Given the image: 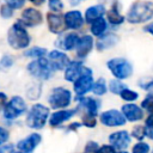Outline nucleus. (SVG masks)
<instances>
[{"label": "nucleus", "instance_id": "nucleus-1", "mask_svg": "<svg viewBox=\"0 0 153 153\" xmlns=\"http://www.w3.org/2000/svg\"><path fill=\"white\" fill-rule=\"evenodd\" d=\"M153 17V4L151 1H136L130 7L127 19L129 23H143Z\"/></svg>", "mask_w": 153, "mask_h": 153}, {"label": "nucleus", "instance_id": "nucleus-2", "mask_svg": "<svg viewBox=\"0 0 153 153\" xmlns=\"http://www.w3.org/2000/svg\"><path fill=\"white\" fill-rule=\"evenodd\" d=\"M8 44L14 49L26 48L30 43V36L27 35L24 25L20 22H17L8 31L7 35Z\"/></svg>", "mask_w": 153, "mask_h": 153}, {"label": "nucleus", "instance_id": "nucleus-3", "mask_svg": "<svg viewBox=\"0 0 153 153\" xmlns=\"http://www.w3.org/2000/svg\"><path fill=\"white\" fill-rule=\"evenodd\" d=\"M49 116V109L42 104H35L29 111L26 124L33 129H41L45 124Z\"/></svg>", "mask_w": 153, "mask_h": 153}, {"label": "nucleus", "instance_id": "nucleus-4", "mask_svg": "<svg viewBox=\"0 0 153 153\" xmlns=\"http://www.w3.org/2000/svg\"><path fill=\"white\" fill-rule=\"evenodd\" d=\"M27 71L35 78H38V79H42V80H47V79H49L51 76L54 68L50 65L49 60L43 59V57H38V60L32 61L31 63H29Z\"/></svg>", "mask_w": 153, "mask_h": 153}, {"label": "nucleus", "instance_id": "nucleus-5", "mask_svg": "<svg viewBox=\"0 0 153 153\" xmlns=\"http://www.w3.org/2000/svg\"><path fill=\"white\" fill-rule=\"evenodd\" d=\"M108 68L117 79H127L133 73L131 65L122 57H116L108 61Z\"/></svg>", "mask_w": 153, "mask_h": 153}, {"label": "nucleus", "instance_id": "nucleus-6", "mask_svg": "<svg viewBox=\"0 0 153 153\" xmlns=\"http://www.w3.org/2000/svg\"><path fill=\"white\" fill-rule=\"evenodd\" d=\"M71 92L67 88L63 87H56L53 90V92L49 96V104L51 108L57 109V108H65L69 105L71 103Z\"/></svg>", "mask_w": 153, "mask_h": 153}, {"label": "nucleus", "instance_id": "nucleus-7", "mask_svg": "<svg viewBox=\"0 0 153 153\" xmlns=\"http://www.w3.org/2000/svg\"><path fill=\"white\" fill-rule=\"evenodd\" d=\"M25 110H26V105H25L24 99L19 96H16L6 104L4 109V116L8 120H13L20 116Z\"/></svg>", "mask_w": 153, "mask_h": 153}, {"label": "nucleus", "instance_id": "nucleus-8", "mask_svg": "<svg viewBox=\"0 0 153 153\" xmlns=\"http://www.w3.org/2000/svg\"><path fill=\"white\" fill-rule=\"evenodd\" d=\"M93 86V79H92V72L90 68L84 67L82 73L79 75V78L75 80L74 84V91L78 96H82L86 92H88Z\"/></svg>", "mask_w": 153, "mask_h": 153}, {"label": "nucleus", "instance_id": "nucleus-9", "mask_svg": "<svg viewBox=\"0 0 153 153\" xmlns=\"http://www.w3.org/2000/svg\"><path fill=\"white\" fill-rule=\"evenodd\" d=\"M100 122L108 127H118L126 123V117L117 110H108L100 115Z\"/></svg>", "mask_w": 153, "mask_h": 153}, {"label": "nucleus", "instance_id": "nucleus-10", "mask_svg": "<svg viewBox=\"0 0 153 153\" xmlns=\"http://www.w3.org/2000/svg\"><path fill=\"white\" fill-rule=\"evenodd\" d=\"M49 62L54 69H65L68 66L69 60L66 54L59 50H53L49 53Z\"/></svg>", "mask_w": 153, "mask_h": 153}, {"label": "nucleus", "instance_id": "nucleus-11", "mask_svg": "<svg viewBox=\"0 0 153 153\" xmlns=\"http://www.w3.org/2000/svg\"><path fill=\"white\" fill-rule=\"evenodd\" d=\"M22 22L27 26H35L42 23V14L36 8H26L22 13Z\"/></svg>", "mask_w": 153, "mask_h": 153}, {"label": "nucleus", "instance_id": "nucleus-12", "mask_svg": "<svg viewBox=\"0 0 153 153\" xmlns=\"http://www.w3.org/2000/svg\"><path fill=\"white\" fill-rule=\"evenodd\" d=\"M47 20H48L49 30L54 33H61L67 27L66 23H65V18H62L60 14L48 13L47 14Z\"/></svg>", "mask_w": 153, "mask_h": 153}, {"label": "nucleus", "instance_id": "nucleus-13", "mask_svg": "<svg viewBox=\"0 0 153 153\" xmlns=\"http://www.w3.org/2000/svg\"><path fill=\"white\" fill-rule=\"evenodd\" d=\"M110 142L112 143L114 147L116 148H120V149H123V148H127L130 143V137H129V134L126 131V130H120V131H116V133H112L109 137Z\"/></svg>", "mask_w": 153, "mask_h": 153}, {"label": "nucleus", "instance_id": "nucleus-14", "mask_svg": "<svg viewBox=\"0 0 153 153\" xmlns=\"http://www.w3.org/2000/svg\"><path fill=\"white\" fill-rule=\"evenodd\" d=\"M41 142V135L39 134H31L30 136H27L24 140H20L17 145L18 149H20L22 152L25 153H30L35 149V147Z\"/></svg>", "mask_w": 153, "mask_h": 153}, {"label": "nucleus", "instance_id": "nucleus-15", "mask_svg": "<svg viewBox=\"0 0 153 153\" xmlns=\"http://www.w3.org/2000/svg\"><path fill=\"white\" fill-rule=\"evenodd\" d=\"M82 69H84V66L81 62H79V61L69 62L68 66L66 67L65 79L68 81H75L79 78V75L82 73Z\"/></svg>", "mask_w": 153, "mask_h": 153}, {"label": "nucleus", "instance_id": "nucleus-16", "mask_svg": "<svg viewBox=\"0 0 153 153\" xmlns=\"http://www.w3.org/2000/svg\"><path fill=\"white\" fill-rule=\"evenodd\" d=\"M63 18H65L66 26L69 29H79L84 23L82 16L79 11H69L65 14Z\"/></svg>", "mask_w": 153, "mask_h": 153}, {"label": "nucleus", "instance_id": "nucleus-17", "mask_svg": "<svg viewBox=\"0 0 153 153\" xmlns=\"http://www.w3.org/2000/svg\"><path fill=\"white\" fill-rule=\"evenodd\" d=\"M122 112L124 115V117L131 122H135V121H139L142 118V110L135 105V104H126L122 106Z\"/></svg>", "mask_w": 153, "mask_h": 153}, {"label": "nucleus", "instance_id": "nucleus-18", "mask_svg": "<svg viewBox=\"0 0 153 153\" xmlns=\"http://www.w3.org/2000/svg\"><path fill=\"white\" fill-rule=\"evenodd\" d=\"M93 45V39L91 36L86 35L82 36L81 38H79V42L76 44V55L79 57H85L92 49Z\"/></svg>", "mask_w": 153, "mask_h": 153}, {"label": "nucleus", "instance_id": "nucleus-19", "mask_svg": "<svg viewBox=\"0 0 153 153\" xmlns=\"http://www.w3.org/2000/svg\"><path fill=\"white\" fill-rule=\"evenodd\" d=\"M75 112H76V110H61V111L54 112V114L50 116L49 123H50L51 127L60 126L61 123H63L65 121H67V120H69L72 116H74Z\"/></svg>", "mask_w": 153, "mask_h": 153}, {"label": "nucleus", "instance_id": "nucleus-20", "mask_svg": "<svg viewBox=\"0 0 153 153\" xmlns=\"http://www.w3.org/2000/svg\"><path fill=\"white\" fill-rule=\"evenodd\" d=\"M78 42H79L78 35L72 32V33H67L66 36H63V37L59 41V43H56V44H59L61 48H63V49H66V50H72L73 48L76 47Z\"/></svg>", "mask_w": 153, "mask_h": 153}, {"label": "nucleus", "instance_id": "nucleus-21", "mask_svg": "<svg viewBox=\"0 0 153 153\" xmlns=\"http://www.w3.org/2000/svg\"><path fill=\"white\" fill-rule=\"evenodd\" d=\"M105 12V8L103 5H96V6H92L90 8L86 10V13H85V19L87 23H92L94 22L97 18L102 17Z\"/></svg>", "mask_w": 153, "mask_h": 153}, {"label": "nucleus", "instance_id": "nucleus-22", "mask_svg": "<svg viewBox=\"0 0 153 153\" xmlns=\"http://www.w3.org/2000/svg\"><path fill=\"white\" fill-rule=\"evenodd\" d=\"M118 41V37L112 35V33H108L104 37H102L98 42H97V48L98 50H104V49H109L112 45H115Z\"/></svg>", "mask_w": 153, "mask_h": 153}, {"label": "nucleus", "instance_id": "nucleus-23", "mask_svg": "<svg viewBox=\"0 0 153 153\" xmlns=\"http://www.w3.org/2000/svg\"><path fill=\"white\" fill-rule=\"evenodd\" d=\"M105 30H106V22H105L104 18L99 17V18H97L94 22H92L91 32H92L94 36H100Z\"/></svg>", "mask_w": 153, "mask_h": 153}, {"label": "nucleus", "instance_id": "nucleus-24", "mask_svg": "<svg viewBox=\"0 0 153 153\" xmlns=\"http://www.w3.org/2000/svg\"><path fill=\"white\" fill-rule=\"evenodd\" d=\"M108 19L111 24L114 25H118L121 23H123L124 20V17H122L120 13H118V8H117V5H114L111 7V10L108 12Z\"/></svg>", "mask_w": 153, "mask_h": 153}, {"label": "nucleus", "instance_id": "nucleus-25", "mask_svg": "<svg viewBox=\"0 0 153 153\" xmlns=\"http://www.w3.org/2000/svg\"><path fill=\"white\" fill-rule=\"evenodd\" d=\"M81 104L85 105V108L87 109V112L91 115H96L98 109H99V102L96 100L94 98H85L81 99Z\"/></svg>", "mask_w": 153, "mask_h": 153}, {"label": "nucleus", "instance_id": "nucleus-26", "mask_svg": "<svg viewBox=\"0 0 153 153\" xmlns=\"http://www.w3.org/2000/svg\"><path fill=\"white\" fill-rule=\"evenodd\" d=\"M45 54H47V50L44 48H38V47L31 48L27 51H25V56L27 57H43Z\"/></svg>", "mask_w": 153, "mask_h": 153}, {"label": "nucleus", "instance_id": "nucleus-27", "mask_svg": "<svg viewBox=\"0 0 153 153\" xmlns=\"http://www.w3.org/2000/svg\"><path fill=\"white\" fill-rule=\"evenodd\" d=\"M92 90L93 92L97 94V96H102L106 92V85H105V80L104 79H99L98 81H96V84L92 86Z\"/></svg>", "mask_w": 153, "mask_h": 153}, {"label": "nucleus", "instance_id": "nucleus-28", "mask_svg": "<svg viewBox=\"0 0 153 153\" xmlns=\"http://www.w3.org/2000/svg\"><path fill=\"white\" fill-rule=\"evenodd\" d=\"M124 88H126V85L122 84L121 81H118V80H112V81H110V91H111L112 93H118V94H120Z\"/></svg>", "mask_w": 153, "mask_h": 153}, {"label": "nucleus", "instance_id": "nucleus-29", "mask_svg": "<svg viewBox=\"0 0 153 153\" xmlns=\"http://www.w3.org/2000/svg\"><path fill=\"white\" fill-rule=\"evenodd\" d=\"M120 94H121V97H122L124 100H129V102H130V100H135V99L137 98V96H139L137 92H134V91H131V90H128L127 87H126Z\"/></svg>", "mask_w": 153, "mask_h": 153}, {"label": "nucleus", "instance_id": "nucleus-30", "mask_svg": "<svg viewBox=\"0 0 153 153\" xmlns=\"http://www.w3.org/2000/svg\"><path fill=\"white\" fill-rule=\"evenodd\" d=\"M12 65H13V59H12V56L5 55V56H2L1 60H0V71L8 69Z\"/></svg>", "mask_w": 153, "mask_h": 153}, {"label": "nucleus", "instance_id": "nucleus-31", "mask_svg": "<svg viewBox=\"0 0 153 153\" xmlns=\"http://www.w3.org/2000/svg\"><path fill=\"white\" fill-rule=\"evenodd\" d=\"M146 135L153 140V114L149 115V117L146 120V127H145Z\"/></svg>", "mask_w": 153, "mask_h": 153}, {"label": "nucleus", "instance_id": "nucleus-32", "mask_svg": "<svg viewBox=\"0 0 153 153\" xmlns=\"http://www.w3.org/2000/svg\"><path fill=\"white\" fill-rule=\"evenodd\" d=\"M149 146L145 142H139L133 147V153H148Z\"/></svg>", "mask_w": 153, "mask_h": 153}, {"label": "nucleus", "instance_id": "nucleus-33", "mask_svg": "<svg viewBox=\"0 0 153 153\" xmlns=\"http://www.w3.org/2000/svg\"><path fill=\"white\" fill-rule=\"evenodd\" d=\"M142 108L147 109L151 114H153V94H148L141 103Z\"/></svg>", "mask_w": 153, "mask_h": 153}, {"label": "nucleus", "instance_id": "nucleus-34", "mask_svg": "<svg viewBox=\"0 0 153 153\" xmlns=\"http://www.w3.org/2000/svg\"><path fill=\"white\" fill-rule=\"evenodd\" d=\"M84 123H85V126H87V127H94L96 123H97L96 115H91V114L87 112V115L84 116Z\"/></svg>", "mask_w": 153, "mask_h": 153}, {"label": "nucleus", "instance_id": "nucleus-35", "mask_svg": "<svg viewBox=\"0 0 153 153\" xmlns=\"http://www.w3.org/2000/svg\"><path fill=\"white\" fill-rule=\"evenodd\" d=\"M0 13H1V17H4V18H10V17H12V14H13V8H12L10 5H4V6L1 7V10H0Z\"/></svg>", "mask_w": 153, "mask_h": 153}, {"label": "nucleus", "instance_id": "nucleus-36", "mask_svg": "<svg viewBox=\"0 0 153 153\" xmlns=\"http://www.w3.org/2000/svg\"><path fill=\"white\" fill-rule=\"evenodd\" d=\"M145 135H146V131H145V128H143V127L139 126V127H135V128L133 129V136L136 137L137 140H141Z\"/></svg>", "mask_w": 153, "mask_h": 153}, {"label": "nucleus", "instance_id": "nucleus-37", "mask_svg": "<svg viewBox=\"0 0 153 153\" xmlns=\"http://www.w3.org/2000/svg\"><path fill=\"white\" fill-rule=\"evenodd\" d=\"M49 7H50V10L59 12L63 8V4L60 0H49Z\"/></svg>", "mask_w": 153, "mask_h": 153}, {"label": "nucleus", "instance_id": "nucleus-38", "mask_svg": "<svg viewBox=\"0 0 153 153\" xmlns=\"http://www.w3.org/2000/svg\"><path fill=\"white\" fill-rule=\"evenodd\" d=\"M85 153H98V146L96 142H88L85 146Z\"/></svg>", "mask_w": 153, "mask_h": 153}, {"label": "nucleus", "instance_id": "nucleus-39", "mask_svg": "<svg viewBox=\"0 0 153 153\" xmlns=\"http://www.w3.org/2000/svg\"><path fill=\"white\" fill-rule=\"evenodd\" d=\"M6 2H7V5H10L12 8H20L23 5H24V2H25V0H5Z\"/></svg>", "mask_w": 153, "mask_h": 153}, {"label": "nucleus", "instance_id": "nucleus-40", "mask_svg": "<svg viewBox=\"0 0 153 153\" xmlns=\"http://www.w3.org/2000/svg\"><path fill=\"white\" fill-rule=\"evenodd\" d=\"M7 140H8V131L5 128L0 127V145L5 143Z\"/></svg>", "mask_w": 153, "mask_h": 153}, {"label": "nucleus", "instance_id": "nucleus-41", "mask_svg": "<svg viewBox=\"0 0 153 153\" xmlns=\"http://www.w3.org/2000/svg\"><path fill=\"white\" fill-rule=\"evenodd\" d=\"M98 153H116V151H115V147L106 145V146H102L100 148H98Z\"/></svg>", "mask_w": 153, "mask_h": 153}, {"label": "nucleus", "instance_id": "nucleus-42", "mask_svg": "<svg viewBox=\"0 0 153 153\" xmlns=\"http://www.w3.org/2000/svg\"><path fill=\"white\" fill-rule=\"evenodd\" d=\"M5 103H6V94L5 93H0V110L5 106Z\"/></svg>", "mask_w": 153, "mask_h": 153}, {"label": "nucleus", "instance_id": "nucleus-43", "mask_svg": "<svg viewBox=\"0 0 153 153\" xmlns=\"http://www.w3.org/2000/svg\"><path fill=\"white\" fill-rule=\"evenodd\" d=\"M141 87H142V88H145V90H152V88H153V80H151L149 82H147V84L142 85Z\"/></svg>", "mask_w": 153, "mask_h": 153}, {"label": "nucleus", "instance_id": "nucleus-44", "mask_svg": "<svg viewBox=\"0 0 153 153\" xmlns=\"http://www.w3.org/2000/svg\"><path fill=\"white\" fill-rule=\"evenodd\" d=\"M145 30L153 35V23H152V24H149V25H147V26H145Z\"/></svg>", "mask_w": 153, "mask_h": 153}, {"label": "nucleus", "instance_id": "nucleus-45", "mask_svg": "<svg viewBox=\"0 0 153 153\" xmlns=\"http://www.w3.org/2000/svg\"><path fill=\"white\" fill-rule=\"evenodd\" d=\"M32 4H35V5H42L43 2H44V0H30Z\"/></svg>", "mask_w": 153, "mask_h": 153}, {"label": "nucleus", "instance_id": "nucleus-46", "mask_svg": "<svg viewBox=\"0 0 153 153\" xmlns=\"http://www.w3.org/2000/svg\"><path fill=\"white\" fill-rule=\"evenodd\" d=\"M80 1H81V0H71V4H72V5H76V4L80 2Z\"/></svg>", "mask_w": 153, "mask_h": 153}, {"label": "nucleus", "instance_id": "nucleus-47", "mask_svg": "<svg viewBox=\"0 0 153 153\" xmlns=\"http://www.w3.org/2000/svg\"><path fill=\"white\" fill-rule=\"evenodd\" d=\"M18 153H25V152H18Z\"/></svg>", "mask_w": 153, "mask_h": 153}, {"label": "nucleus", "instance_id": "nucleus-48", "mask_svg": "<svg viewBox=\"0 0 153 153\" xmlns=\"http://www.w3.org/2000/svg\"><path fill=\"white\" fill-rule=\"evenodd\" d=\"M120 153H127V152H120Z\"/></svg>", "mask_w": 153, "mask_h": 153}]
</instances>
